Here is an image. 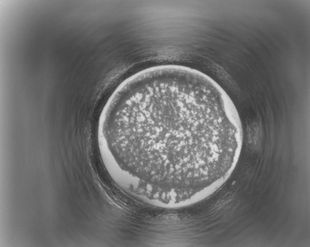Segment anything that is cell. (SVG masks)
<instances>
[{"mask_svg":"<svg viewBox=\"0 0 310 247\" xmlns=\"http://www.w3.org/2000/svg\"><path fill=\"white\" fill-rule=\"evenodd\" d=\"M232 131L208 84L171 73L127 83L115 100L109 124L124 172L149 189L181 194L198 192L223 173Z\"/></svg>","mask_w":310,"mask_h":247,"instance_id":"cell-1","label":"cell"}]
</instances>
